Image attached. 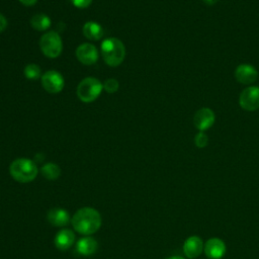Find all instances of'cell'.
<instances>
[{
  "label": "cell",
  "mask_w": 259,
  "mask_h": 259,
  "mask_svg": "<svg viewBox=\"0 0 259 259\" xmlns=\"http://www.w3.org/2000/svg\"><path fill=\"white\" fill-rule=\"evenodd\" d=\"M75 231L82 235H92L101 227V215L93 207H82L78 209L71 219Z\"/></svg>",
  "instance_id": "1"
},
{
  "label": "cell",
  "mask_w": 259,
  "mask_h": 259,
  "mask_svg": "<svg viewBox=\"0 0 259 259\" xmlns=\"http://www.w3.org/2000/svg\"><path fill=\"white\" fill-rule=\"evenodd\" d=\"M101 56L105 64L110 67H117L125 58L124 45L118 38H106L101 44Z\"/></svg>",
  "instance_id": "2"
},
{
  "label": "cell",
  "mask_w": 259,
  "mask_h": 259,
  "mask_svg": "<svg viewBox=\"0 0 259 259\" xmlns=\"http://www.w3.org/2000/svg\"><path fill=\"white\" fill-rule=\"evenodd\" d=\"M37 172L36 164L27 158L15 159L9 166L11 177L20 183H28L34 180Z\"/></svg>",
  "instance_id": "3"
},
{
  "label": "cell",
  "mask_w": 259,
  "mask_h": 259,
  "mask_svg": "<svg viewBox=\"0 0 259 259\" xmlns=\"http://www.w3.org/2000/svg\"><path fill=\"white\" fill-rule=\"evenodd\" d=\"M103 84L94 77L84 78L77 87L78 98L85 103L93 102L101 93Z\"/></svg>",
  "instance_id": "4"
},
{
  "label": "cell",
  "mask_w": 259,
  "mask_h": 259,
  "mask_svg": "<svg viewBox=\"0 0 259 259\" xmlns=\"http://www.w3.org/2000/svg\"><path fill=\"white\" fill-rule=\"evenodd\" d=\"M39 48L48 58L54 59L59 57L63 50V41L60 34L56 31L46 32L39 39Z\"/></svg>",
  "instance_id": "5"
},
{
  "label": "cell",
  "mask_w": 259,
  "mask_h": 259,
  "mask_svg": "<svg viewBox=\"0 0 259 259\" xmlns=\"http://www.w3.org/2000/svg\"><path fill=\"white\" fill-rule=\"evenodd\" d=\"M42 88L49 93H59L63 90L65 81L61 73L55 70L47 71L40 78Z\"/></svg>",
  "instance_id": "6"
},
{
  "label": "cell",
  "mask_w": 259,
  "mask_h": 259,
  "mask_svg": "<svg viewBox=\"0 0 259 259\" xmlns=\"http://www.w3.org/2000/svg\"><path fill=\"white\" fill-rule=\"evenodd\" d=\"M240 106L247 111L259 109V87L250 86L244 89L239 97Z\"/></svg>",
  "instance_id": "7"
},
{
  "label": "cell",
  "mask_w": 259,
  "mask_h": 259,
  "mask_svg": "<svg viewBox=\"0 0 259 259\" xmlns=\"http://www.w3.org/2000/svg\"><path fill=\"white\" fill-rule=\"evenodd\" d=\"M76 57L80 63L89 66V65H93L97 62L99 55H98V51L95 48V46H93L89 42H84V44H81L77 48Z\"/></svg>",
  "instance_id": "8"
},
{
  "label": "cell",
  "mask_w": 259,
  "mask_h": 259,
  "mask_svg": "<svg viewBox=\"0 0 259 259\" xmlns=\"http://www.w3.org/2000/svg\"><path fill=\"white\" fill-rule=\"evenodd\" d=\"M214 113L210 108L203 107L196 111L193 117V124L194 126L199 130L200 132L206 131L212 126L214 122Z\"/></svg>",
  "instance_id": "9"
},
{
  "label": "cell",
  "mask_w": 259,
  "mask_h": 259,
  "mask_svg": "<svg viewBox=\"0 0 259 259\" xmlns=\"http://www.w3.org/2000/svg\"><path fill=\"white\" fill-rule=\"evenodd\" d=\"M203 251L210 259H222L227 251L225 242L219 238H211L204 244Z\"/></svg>",
  "instance_id": "10"
},
{
  "label": "cell",
  "mask_w": 259,
  "mask_h": 259,
  "mask_svg": "<svg viewBox=\"0 0 259 259\" xmlns=\"http://www.w3.org/2000/svg\"><path fill=\"white\" fill-rule=\"evenodd\" d=\"M203 248L204 244L198 236H190L183 244V253L187 258L193 259L202 253Z\"/></svg>",
  "instance_id": "11"
},
{
  "label": "cell",
  "mask_w": 259,
  "mask_h": 259,
  "mask_svg": "<svg viewBox=\"0 0 259 259\" xmlns=\"http://www.w3.org/2000/svg\"><path fill=\"white\" fill-rule=\"evenodd\" d=\"M258 76L257 70L248 64H242L239 65L235 71V77L238 80V82L242 84H251L256 81Z\"/></svg>",
  "instance_id": "12"
},
{
  "label": "cell",
  "mask_w": 259,
  "mask_h": 259,
  "mask_svg": "<svg viewBox=\"0 0 259 259\" xmlns=\"http://www.w3.org/2000/svg\"><path fill=\"white\" fill-rule=\"evenodd\" d=\"M48 221L51 225L56 227H65L70 222V214L69 212L64 208H52L48 212Z\"/></svg>",
  "instance_id": "13"
},
{
  "label": "cell",
  "mask_w": 259,
  "mask_h": 259,
  "mask_svg": "<svg viewBox=\"0 0 259 259\" xmlns=\"http://www.w3.org/2000/svg\"><path fill=\"white\" fill-rule=\"evenodd\" d=\"M55 245L61 251L68 250L75 242V234L69 229H63L55 237Z\"/></svg>",
  "instance_id": "14"
},
{
  "label": "cell",
  "mask_w": 259,
  "mask_h": 259,
  "mask_svg": "<svg viewBox=\"0 0 259 259\" xmlns=\"http://www.w3.org/2000/svg\"><path fill=\"white\" fill-rule=\"evenodd\" d=\"M97 241L91 237L81 238L76 245L77 252L83 256H90L94 254L97 251Z\"/></svg>",
  "instance_id": "15"
},
{
  "label": "cell",
  "mask_w": 259,
  "mask_h": 259,
  "mask_svg": "<svg viewBox=\"0 0 259 259\" xmlns=\"http://www.w3.org/2000/svg\"><path fill=\"white\" fill-rule=\"evenodd\" d=\"M83 34L85 37L91 40H98L103 34V30L100 24L94 21H88L83 25Z\"/></svg>",
  "instance_id": "16"
},
{
  "label": "cell",
  "mask_w": 259,
  "mask_h": 259,
  "mask_svg": "<svg viewBox=\"0 0 259 259\" xmlns=\"http://www.w3.org/2000/svg\"><path fill=\"white\" fill-rule=\"evenodd\" d=\"M30 25L32 26V28H34L36 30L44 31V30H47L51 26V19L46 14L37 13L31 17Z\"/></svg>",
  "instance_id": "17"
},
{
  "label": "cell",
  "mask_w": 259,
  "mask_h": 259,
  "mask_svg": "<svg viewBox=\"0 0 259 259\" xmlns=\"http://www.w3.org/2000/svg\"><path fill=\"white\" fill-rule=\"evenodd\" d=\"M40 172L42 176L48 180H56L61 175L60 167L56 163H52V162L45 164L41 167Z\"/></svg>",
  "instance_id": "18"
},
{
  "label": "cell",
  "mask_w": 259,
  "mask_h": 259,
  "mask_svg": "<svg viewBox=\"0 0 259 259\" xmlns=\"http://www.w3.org/2000/svg\"><path fill=\"white\" fill-rule=\"evenodd\" d=\"M24 76L28 80H36L38 78H41V69L36 64H28L25 66L23 70Z\"/></svg>",
  "instance_id": "19"
},
{
  "label": "cell",
  "mask_w": 259,
  "mask_h": 259,
  "mask_svg": "<svg viewBox=\"0 0 259 259\" xmlns=\"http://www.w3.org/2000/svg\"><path fill=\"white\" fill-rule=\"evenodd\" d=\"M103 89L108 93H114L118 89V81L115 79H107L103 83Z\"/></svg>",
  "instance_id": "20"
},
{
  "label": "cell",
  "mask_w": 259,
  "mask_h": 259,
  "mask_svg": "<svg viewBox=\"0 0 259 259\" xmlns=\"http://www.w3.org/2000/svg\"><path fill=\"white\" fill-rule=\"evenodd\" d=\"M194 143H195L196 147L204 148V147H206V145L208 143V138L203 132H199L194 138Z\"/></svg>",
  "instance_id": "21"
},
{
  "label": "cell",
  "mask_w": 259,
  "mask_h": 259,
  "mask_svg": "<svg viewBox=\"0 0 259 259\" xmlns=\"http://www.w3.org/2000/svg\"><path fill=\"white\" fill-rule=\"evenodd\" d=\"M72 2V4L80 9L83 8H87L88 6H90V4L92 3V0H70Z\"/></svg>",
  "instance_id": "22"
},
{
  "label": "cell",
  "mask_w": 259,
  "mask_h": 259,
  "mask_svg": "<svg viewBox=\"0 0 259 259\" xmlns=\"http://www.w3.org/2000/svg\"><path fill=\"white\" fill-rule=\"evenodd\" d=\"M7 24H8V22H7L6 17L0 13V32H2L3 30L6 29Z\"/></svg>",
  "instance_id": "23"
},
{
  "label": "cell",
  "mask_w": 259,
  "mask_h": 259,
  "mask_svg": "<svg viewBox=\"0 0 259 259\" xmlns=\"http://www.w3.org/2000/svg\"><path fill=\"white\" fill-rule=\"evenodd\" d=\"M36 1L37 0H19V2L24 6H32L36 3Z\"/></svg>",
  "instance_id": "24"
},
{
  "label": "cell",
  "mask_w": 259,
  "mask_h": 259,
  "mask_svg": "<svg viewBox=\"0 0 259 259\" xmlns=\"http://www.w3.org/2000/svg\"><path fill=\"white\" fill-rule=\"evenodd\" d=\"M218 1H219V0H203V2H204L205 4H207V5H213V4H215Z\"/></svg>",
  "instance_id": "25"
},
{
  "label": "cell",
  "mask_w": 259,
  "mask_h": 259,
  "mask_svg": "<svg viewBox=\"0 0 259 259\" xmlns=\"http://www.w3.org/2000/svg\"><path fill=\"white\" fill-rule=\"evenodd\" d=\"M166 259H185V258H183L181 256H170V257H167Z\"/></svg>",
  "instance_id": "26"
}]
</instances>
